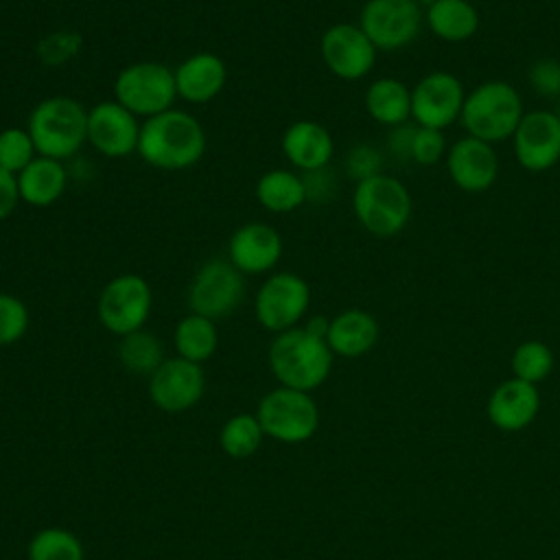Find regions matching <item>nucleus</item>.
Segmentation results:
<instances>
[{
  "label": "nucleus",
  "instance_id": "27",
  "mask_svg": "<svg viewBox=\"0 0 560 560\" xmlns=\"http://www.w3.org/2000/svg\"><path fill=\"white\" fill-rule=\"evenodd\" d=\"M173 346L177 357L192 361V363H203L208 361L217 348H219V330H217V322L190 313L184 315L173 330Z\"/></svg>",
  "mask_w": 560,
  "mask_h": 560
},
{
  "label": "nucleus",
  "instance_id": "4",
  "mask_svg": "<svg viewBox=\"0 0 560 560\" xmlns=\"http://www.w3.org/2000/svg\"><path fill=\"white\" fill-rule=\"evenodd\" d=\"M523 114L516 88L505 81H486L466 94L459 118L468 136L492 144L512 138Z\"/></svg>",
  "mask_w": 560,
  "mask_h": 560
},
{
  "label": "nucleus",
  "instance_id": "40",
  "mask_svg": "<svg viewBox=\"0 0 560 560\" xmlns=\"http://www.w3.org/2000/svg\"><path fill=\"white\" fill-rule=\"evenodd\" d=\"M413 2H418V4H431V2H435V0H413Z\"/></svg>",
  "mask_w": 560,
  "mask_h": 560
},
{
  "label": "nucleus",
  "instance_id": "22",
  "mask_svg": "<svg viewBox=\"0 0 560 560\" xmlns=\"http://www.w3.org/2000/svg\"><path fill=\"white\" fill-rule=\"evenodd\" d=\"M15 177L22 203L31 208H48L63 197L70 182V171L61 160L37 155Z\"/></svg>",
  "mask_w": 560,
  "mask_h": 560
},
{
  "label": "nucleus",
  "instance_id": "37",
  "mask_svg": "<svg viewBox=\"0 0 560 560\" xmlns=\"http://www.w3.org/2000/svg\"><path fill=\"white\" fill-rule=\"evenodd\" d=\"M346 171L354 182L374 177L381 173V153L370 144H357L346 155Z\"/></svg>",
  "mask_w": 560,
  "mask_h": 560
},
{
  "label": "nucleus",
  "instance_id": "11",
  "mask_svg": "<svg viewBox=\"0 0 560 560\" xmlns=\"http://www.w3.org/2000/svg\"><path fill=\"white\" fill-rule=\"evenodd\" d=\"M359 26L376 50H398L418 37L422 11L413 0H368Z\"/></svg>",
  "mask_w": 560,
  "mask_h": 560
},
{
  "label": "nucleus",
  "instance_id": "19",
  "mask_svg": "<svg viewBox=\"0 0 560 560\" xmlns=\"http://www.w3.org/2000/svg\"><path fill=\"white\" fill-rule=\"evenodd\" d=\"M173 72H175L177 98L190 105L212 103L214 98L221 96L228 83L225 61L210 50L188 55L173 68Z\"/></svg>",
  "mask_w": 560,
  "mask_h": 560
},
{
  "label": "nucleus",
  "instance_id": "32",
  "mask_svg": "<svg viewBox=\"0 0 560 560\" xmlns=\"http://www.w3.org/2000/svg\"><path fill=\"white\" fill-rule=\"evenodd\" d=\"M35 158H37V149L26 127L0 129V168L18 175Z\"/></svg>",
  "mask_w": 560,
  "mask_h": 560
},
{
  "label": "nucleus",
  "instance_id": "24",
  "mask_svg": "<svg viewBox=\"0 0 560 560\" xmlns=\"http://www.w3.org/2000/svg\"><path fill=\"white\" fill-rule=\"evenodd\" d=\"M254 197L258 206L271 214L295 212L308 201L302 173L291 168L265 171L254 184Z\"/></svg>",
  "mask_w": 560,
  "mask_h": 560
},
{
  "label": "nucleus",
  "instance_id": "8",
  "mask_svg": "<svg viewBox=\"0 0 560 560\" xmlns=\"http://www.w3.org/2000/svg\"><path fill=\"white\" fill-rule=\"evenodd\" d=\"M245 298V276L228 258H210L192 273L186 302L190 313L219 322L232 315Z\"/></svg>",
  "mask_w": 560,
  "mask_h": 560
},
{
  "label": "nucleus",
  "instance_id": "7",
  "mask_svg": "<svg viewBox=\"0 0 560 560\" xmlns=\"http://www.w3.org/2000/svg\"><path fill=\"white\" fill-rule=\"evenodd\" d=\"M153 308V291L144 276L125 271L109 278L96 298V317L105 330L125 337L144 328Z\"/></svg>",
  "mask_w": 560,
  "mask_h": 560
},
{
  "label": "nucleus",
  "instance_id": "2",
  "mask_svg": "<svg viewBox=\"0 0 560 560\" xmlns=\"http://www.w3.org/2000/svg\"><path fill=\"white\" fill-rule=\"evenodd\" d=\"M332 350L304 326L278 332L269 346V370L282 387L313 392L330 374Z\"/></svg>",
  "mask_w": 560,
  "mask_h": 560
},
{
  "label": "nucleus",
  "instance_id": "18",
  "mask_svg": "<svg viewBox=\"0 0 560 560\" xmlns=\"http://www.w3.org/2000/svg\"><path fill=\"white\" fill-rule=\"evenodd\" d=\"M446 171L459 190L483 192L499 175V158L490 142L466 136L448 147Z\"/></svg>",
  "mask_w": 560,
  "mask_h": 560
},
{
  "label": "nucleus",
  "instance_id": "12",
  "mask_svg": "<svg viewBox=\"0 0 560 560\" xmlns=\"http://www.w3.org/2000/svg\"><path fill=\"white\" fill-rule=\"evenodd\" d=\"M319 55L330 74L341 81L368 77L376 63V48L359 24L337 22L319 39Z\"/></svg>",
  "mask_w": 560,
  "mask_h": 560
},
{
  "label": "nucleus",
  "instance_id": "34",
  "mask_svg": "<svg viewBox=\"0 0 560 560\" xmlns=\"http://www.w3.org/2000/svg\"><path fill=\"white\" fill-rule=\"evenodd\" d=\"M31 324L28 306L13 293L0 291V346L20 341Z\"/></svg>",
  "mask_w": 560,
  "mask_h": 560
},
{
  "label": "nucleus",
  "instance_id": "21",
  "mask_svg": "<svg viewBox=\"0 0 560 560\" xmlns=\"http://www.w3.org/2000/svg\"><path fill=\"white\" fill-rule=\"evenodd\" d=\"M540 409V394L534 383L521 378L503 381L488 400V418L501 431L525 429Z\"/></svg>",
  "mask_w": 560,
  "mask_h": 560
},
{
  "label": "nucleus",
  "instance_id": "31",
  "mask_svg": "<svg viewBox=\"0 0 560 560\" xmlns=\"http://www.w3.org/2000/svg\"><path fill=\"white\" fill-rule=\"evenodd\" d=\"M553 368V354L542 341H523L512 354V372L527 383H540Z\"/></svg>",
  "mask_w": 560,
  "mask_h": 560
},
{
  "label": "nucleus",
  "instance_id": "1",
  "mask_svg": "<svg viewBox=\"0 0 560 560\" xmlns=\"http://www.w3.org/2000/svg\"><path fill=\"white\" fill-rule=\"evenodd\" d=\"M206 129L197 116L184 109H166L142 120L138 155L158 171L192 168L206 153Z\"/></svg>",
  "mask_w": 560,
  "mask_h": 560
},
{
  "label": "nucleus",
  "instance_id": "17",
  "mask_svg": "<svg viewBox=\"0 0 560 560\" xmlns=\"http://www.w3.org/2000/svg\"><path fill=\"white\" fill-rule=\"evenodd\" d=\"M206 376L199 363L182 357L164 359L162 365L149 376V396L162 411H186L203 396Z\"/></svg>",
  "mask_w": 560,
  "mask_h": 560
},
{
  "label": "nucleus",
  "instance_id": "28",
  "mask_svg": "<svg viewBox=\"0 0 560 560\" xmlns=\"http://www.w3.org/2000/svg\"><path fill=\"white\" fill-rule=\"evenodd\" d=\"M118 359L127 372L151 376L164 361V348L153 332L140 328L136 332L120 337Z\"/></svg>",
  "mask_w": 560,
  "mask_h": 560
},
{
  "label": "nucleus",
  "instance_id": "26",
  "mask_svg": "<svg viewBox=\"0 0 560 560\" xmlns=\"http://www.w3.org/2000/svg\"><path fill=\"white\" fill-rule=\"evenodd\" d=\"M427 24L444 42H464L479 28V13L468 0H435L427 9Z\"/></svg>",
  "mask_w": 560,
  "mask_h": 560
},
{
  "label": "nucleus",
  "instance_id": "14",
  "mask_svg": "<svg viewBox=\"0 0 560 560\" xmlns=\"http://www.w3.org/2000/svg\"><path fill=\"white\" fill-rule=\"evenodd\" d=\"M462 81L444 70L429 72L411 90V118L420 127L444 129L462 116L464 107Z\"/></svg>",
  "mask_w": 560,
  "mask_h": 560
},
{
  "label": "nucleus",
  "instance_id": "16",
  "mask_svg": "<svg viewBox=\"0 0 560 560\" xmlns=\"http://www.w3.org/2000/svg\"><path fill=\"white\" fill-rule=\"evenodd\" d=\"M514 155L525 171L542 173L560 160V118L556 112L534 109L523 114L514 136Z\"/></svg>",
  "mask_w": 560,
  "mask_h": 560
},
{
  "label": "nucleus",
  "instance_id": "25",
  "mask_svg": "<svg viewBox=\"0 0 560 560\" xmlns=\"http://www.w3.org/2000/svg\"><path fill=\"white\" fill-rule=\"evenodd\" d=\"M363 103L372 120L392 129L411 118V92L394 77L374 79L365 90Z\"/></svg>",
  "mask_w": 560,
  "mask_h": 560
},
{
  "label": "nucleus",
  "instance_id": "13",
  "mask_svg": "<svg viewBox=\"0 0 560 560\" xmlns=\"http://www.w3.org/2000/svg\"><path fill=\"white\" fill-rule=\"evenodd\" d=\"M140 127L142 120L114 98L88 107V144L103 158L122 160L138 153Z\"/></svg>",
  "mask_w": 560,
  "mask_h": 560
},
{
  "label": "nucleus",
  "instance_id": "5",
  "mask_svg": "<svg viewBox=\"0 0 560 560\" xmlns=\"http://www.w3.org/2000/svg\"><path fill=\"white\" fill-rule=\"evenodd\" d=\"M114 101L140 120L173 109L177 101L173 68L155 59H138L122 66L114 79Z\"/></svg>",
  "mask_w": 560,
  "mask_h": 560
},
{
  "label": "nucleus",
  "instance_id": "6",
  "mask_svg": "<svg viewBox=\"0 0 560 560\" xmlns=\"http://www.w3.org/2000/svg\"><path fill=\"white\" fill-rule=\"evenodd\" d=\"M352 210L363 230L372 236L389 238L407 225L411 217V197L400 179L378 173L357 182Z\"/></svg>",
  "mask_w": 560,
  "mask_h": 560
},
{
  "label": "nucleus",
  "instance_id": "3",
  "mask_svg": "<svg viewBox=\"0 0 560 560\" xmlns=\"http://www.w3.org/2000/svg\"><path fill=\"white\" fill-rule=\"evenodd\" d=\"M37 155L70 160L88 142V107L68 94L42 98L26 118Z\"/></svg>",
  "mask_w": 560,
  "mask_h": 560
},
{
  "label": "nucleus",
  "instance_id": "35",
  "mask_svg": "<svg viewBox=\"0 0 560 560\" xmlns=\"http://www.w3.org/2000/svg\"><path fill=\"white\" fill-rule=\"evenodd\" d=\"M446 151V140L440 129L431 127H416L411 140V160L422 166H433Z\"/></svg>",
  "mask_w": 560,
  "mask_h": 560
},
{
  "label": "nucleus",
  "instance_id": "30",
  "mask_svg": "<svg viewBox=\"0 0 560 560\" xmlns=\"http://www.w3.org/2000/svg\"><path fill=\"white\" fill-rule=\"evenodd\" d=\"M28 560H83L81 540L61 527H46L37 532L26 549Z\"/></svg>",
  "mask_w": 560,
  "mask_h": 560
},
{
  "label": "nucleus",
  "instance_id": "41",
  "mask_svg": "<svg viewBox=\"0 0 560 560\" xmlns=\"http://www.w3.org/2000/svg\"><path fill=\"white\" fill-rule=\"evenodd\" d=\"M556 114H558V118H560V98H558V112H556Z\"/></svg>",
  "mask_w": 560,
  "mask_h": 560
},
{
  "label": "nucleus",
  "instance_id": "15",
  "mask_svg": "<svg viewBox=\"0 0 560 560\" xmlns=\"http://www.w3.org/2000/svg\"><path fill=\"white\" fill-rule=\"evenodd\" d=\"M225 252V258L243 276H269L282 258L284 241L271 223L249 221L230 234Z\"/></svg>",
  "mask_w": 560,
  "mask_h": 560
},
{
  "label": "nucleus",
  "instance_id": "23",
  "mask_svg": "<svg viewBox=\"0 0 560 560\" xmlns=\"http://www.w3.org/2000/svg\"><path fill=\"white\" fill-rule=\"evenodd\" d=\"M378 339V324L374 315L363 308H346L337 313L326 332V343L332 354L357 359L374 348Z\"/></svg>",
  "mask_w": 560,
  "mask_h": 560
},
{
  "label": "nucleus",
  "instance_id": "9",
  "mask_svg": "<svg viewBox=\"0 0 560 560\" xmlns=\"http://www.w3.org/2000/svg\"><path fill=\"white\" fill-rule=\"evenodd\" d=\"M311 306V287L295 271H271L254 298L256 322L278 335L300 326Z\"/></svg>",
  "mask_w": 560,
  "mask_h": 560
},
{
  "label": "nucleus",
  "instance_id": "38",
  "mask_svg": "<svg viewBox=\"0 0 560 560\" xmlns=\"http://www.w3.org/2000/svg\"><path fill=\"white\" fill-rule=\"evenodd\" d=\"M22 203L18 177L4 168H0V221H7L15 208Z\"/></svg>",
  "mask_w": 560,
  "mask_h": 560
},
{
  "label": "nucleus",
  "instance_id": "10",
  "mask_svg": "<svg viewBox=\"0 0 560 560\" xmlns=\"http://www.w3.org/2000/svg\"><path fill=\"white\" fill-rule=\"evenodd\" d=\"M256 418L265 435L284 444H300L317 431L319 409L308 392L280 385L260 398Z\"/></svg>",
  "mask_w": 560,
  "mask_h": 560
},
{
  "label": "nucleus",
  "instance_id": "39",
  "mask_svg": "<svg viewBox=\"0 0 560 560\" xmlns=\"http://www.w3.org/2000/svg\"><path fill=\"white\" fill-rule=\"evenodd\" d=\"M416 127L418 125H398L392 129L389 138H387V144H389V151L400 158V160H409L411 158V140H413V133H416Z\"/></svg>",
  "mask_w": 560,
  "mask_h": 560
},
{
  "label": "nucleus",
  "instance_id": "36",
  "mask_svg": "<svg viewBox=\"0 0 560 560\" xmlns=\"http://www.w3.org/2000/svg\"><path fill=\"white\" fill-rule=\"evenodd\" d=\"M529 85L545 98H560V63L556 59H538L529 68Z\"/></svg>",
  "mask_w": 560,
  "mask_h": 560
},
{
  "label": "nucleus",
  "instance_id": "33",
  "mask_svg": "<svg viewBox=\"0 0 560 560\" xmlns=\"http://www.w3.org/2000/svg\"><path fill=\"white\" fill-rule=\"evenodd\" d=\"M81 44H83V39L77 31L63 28V31H52V33L44 35L37 42L35 52H37L39 63L59 68V66H66L68 61H72L81 52Z\"/></svg>",
  "mask_w": 560,
  "mask_h": 560
},
{
  "label": "nucleus",
  "instance_id": "20",
  "mask_svg": "<svg viewBox=\"0 0 560 560\" xmlns=\"http://www.w3.org/2000/svg\"><path fill=\"white\" fill-rule=\"evenodd\" d=\"M280 149L293 168L300 173H313L330 164L335 140L322 122L302 118L282 131Z\"/></svg>",
  "mask_w": 560,
  "mask_h": 560
},
{
  "label": "nucleus",
  "instance_id": "29",
  "mask_svg": "<svg viewBox=\"0 0 560 560\" xmlns=\"http://www.w3.org/2000/svg\"><path fill=\"white\" fill-rule=\"evenodd\" d=\"M262 435H265V431L256 416L236 413L221 427L219 444L225 455H230L234 459H245L258 451Z\"/></svg>",
  "mask_w": 560,
  "mask_h": 560
}]
</instances>
